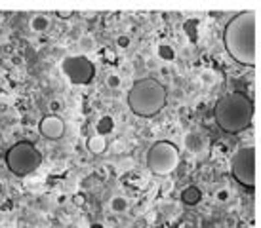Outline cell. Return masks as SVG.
Wrapping results in <instances>:
<instances>
[{
	"mask_svg": "<svg viewBox=\"0 0 261 228\" xmlns=\"http://www.w3.org/2000/svg\"><path fill=\"white\" fill-rule=\"evenodd\" d=\"M223 44L229 55L240 65H255V14L240 12L225 25Z\"/></svg>",
	"mask_w": 261,
	"mask_h": 228,
	"instance_id": "cell-1",
	"label": "cell"
},
{
	"mask_svg": "<svg viewBox=\"0 0 261 228\" xmlns=\"http://www.w3.org/2000/svg\"><path fill=\"white\" fill-rule=\"evenodd\" d=\"M216 124L225 133L246 131L254 122V101L242 92H229L216 103Z\"/></svg>",
	"mask_w": 261,
	"mask_h": 228,
	"instance_id": "cell-2",
	"label": "cell"
},
{
	"mask_svg": "<svg viewBox=\"0 0 261 228\" xmlns=\"http://www.w3.org/2000/svg\"><path fill=\"white\" fill-rule=\"evenodd\" d=\"M168 90L156 78H139L128 92V107L136 116L151 118L166 107Z\"/></svg>",
	"mask_w": 261,
	"mask_h": 228,
	"instance_id": "cell-3",
	"label": "cell"
},
{
	"mask_svg": "<svg viewBox=\"0 0 261 228\" xmlns=\"http://www.w3.org/2000/svg\"><path fill=\"white\" fill-rule=\"evenodd\" d=\"M4 164L14 175L27 177L33 171H37L42 164V154L37 149V145L31 141L14 142L4 154Z\"/></svg>",
	"mask_w": 261,
	"mask_h": 228,
	"instance_id": "cell-4",
	"label": "cell"
},
{
	"mask_svg": "<svg viewBox=\"0 0 261 228\" xmlns=\"http://www.w3.org/2000/svg\"><path fill=\"white\" fill-rule=\"evenodd\" d=\"M147 167L154 175H168L179 164V152L177 147L170 141H156L152 142L147 150Z\"/></svg>",
	"mask_w": 261,
	"mask_h": 228,
	"instance_id": "cell-5",
	"label": "cell"
},
{
	"mask_svg": "<svg viewBox=\"0 0 261 228\" xmlns=\"http://www.w3.org/2000/svg\"><path fill=\"white\" fill-rule=\"evenodd\" d=\"M232 177L239 185L246 188L255 186V149L254 147H242L231 158Z\"/></svg>",
	"mask_w": 261,
	"mask_h": 228,
	"instance_id": "cell-6",
	"label": "cell"
},
{
	"mask_svg": "<svg viewBox=\"0 0 261 228\" xmlns=\"http://www.w3.org/2000/svg\"><path fill=\"white\" fill-rule=\"evenodd\" d=\"M61 71L69 82L76 86H88L95 76V65L86 55H67L61 61Z\"/></svg>",
	"mask_w": 261,
	"mask_h": 228,
	"instance_id": "cell-7",
	"label": "cell"
},
{
	"mask_svg": "<svg viewBox=\"0 0 261 228\" xmlns=\"http://www.w3.org/2000/svg\"><path fill=\"white\" fill-rule=\"evenodd\" d=\"M38 131L44 139L58 141L65 135V122L61 120V116L58 114H46L42 120L38 122Z\"/></svg>",
	"mask_w": 261,
	"mask_h": 228,
	"instance_id": "cell-8",
	"label": "cell"
},
{
	"mask_svg": "<svg viewBox=\"0 0 261 228\" xmlns=\"http://www.w3.org/2000/svg\"><path fill=\"white\" fill-rule=\"evenodd\" d=\"M200 200H202V190H200L198 186L191 185V186H187V188H183L181 202L185 206H196Z\"/></svg>",
	"mask_w": 261,
	"mask_h": 228,
	"instance_id": "cell-9",
	"label": "cell"
},
{
	"mask_svg": "<svg viewBox=\"0 0 261 228\" xmlns=\"http://www.w3.org/2000/svg\"><path fill=\"white\" fill-rule=\"evenodd\" d=\"M86 149L90 150L92 154H95V156H99V154H103V152H105V149H107V139L95 133V135L88 137Z\"/></svg>",
	"mask_w": 261,
	"mask_h": 228,
	"instance_id": "cell-10",
	"label": "cell"
},
{
	"mask_svg": "<svg viewBox=\"0 0 261 228\" xmlns=\"http://www.w3.org/2000/svg\"><path fill=\"white\" fill-rule=\"evenodd\" d=\"M29 27H31V31H35V33H44V31H48V27H50V19L42 14H37L31 17Z\"/></svg>",
	"mask_w": 261,
	"mask_h": 228,
	"instance_id": "cell-11",
	"label": "cell"
},
{
	"mask_svg": "<svg viewBox=\"0 0 261 228\" xmlns=\"http://www.w3.org/2000/svg\"><path fill=\"white\" fill-rule=\"evenodd\" d=\"M113 128H115V120L111 118V116H101L99 120H97V124H95V131H97V135H109L111 131H113Z\"/></svg>",
	"mask_w": 261,
	"mask_h": 228,
	"instance_id": "cell-12",
	"label": "cell"
},
{
	"mask_svg": "<svg viewBox=\"0 0 261 228\" xmlns=\"http://www.w3.org/2000/svg\"><path fill=\"white\" fill-rule=\"evenodd\" d=\"M111 207H113V211H116V213H122V211H126V207H128V202L122 196H115V198L111 200Z\"/></svg>",
	"mask_w": 261,
	"mask_h": 228,
	"instance_id": "cell-13",
	"label": "cell"
},
{
	"mask_svg": "<svg viewBox=\"0 0 261 228\" xmlns=\"http://www.w3.org/2000/svg\"><path fill=\"white\" fill-rule=\"evenodd\" d=\"M159 55L162 57V59H174V50L172 48H168L166 44H162V46H159Z\"/></svg>",
	"mask_w": 261,
	"mask_h": 228,
	"instance_id": "cell-14",
	"label": "cell"
},
{
	"mask_svg": "<svg viewBox=\"0 0 261 228\" xmlns=\"http://www.w3.org/2000/svg\"><path fill=\"white\" fill-rule=\"evenodd\" d=\"M73 202H74V206H84V204H86V196H84L82 192L74 194V196H73Z\"/></svg>",
	"mask_w": 261,
	"mask_h": 228,
	"instance_id": "cell-15",
	"label": "cell"
},
{
	"mask_svg": "<svg viewBox=\"0 0 261 228\" xmlns=\"http://www.w3.org/2000/svg\"><path fill=\"white\" fill-rule=\"evenodd\" d=\"M116 44H118L120 48H124V50H126V48L130 46V36H118V40H116Z\"/></svg>",
	"mask_w": 261,
	"mask_h": 228,
	"instance_id": "cell-16",
	"label": "cell"
},
{
	"mask_svg": "<svg viewBox=\"0 0 261 228\" xmlns=\"http://www.w3.org/2000/svg\"><path fill=\"white\" fill-rule=\"evenodd\" d=\"M107 84H109V88H118L120 86V78L116 74H111L109 78H107Z\"/></svg>",
	"mask_w": 261,
	"mask_h": 228,
	"instance_id": "cell-17",
	"label": "cell"
},
{
	"mask_svg": "<svg viewBox=\"0 0 261 228\" xmlns=\"http://www.w3.org/2000/svg\"><path fill=\"white\" fill-rule=\"evenodd\" d=\"M80 48L84 51L92 50V40H90V38H82V40H80Z\"/></svg>",
	"mask_w": 261,
	"mask_h": 228,
	"instance_id": "cell-18",
	"label": "cell"
},
{
	"mask_svg": "<svg viewBox=\"0 0 261 228\" xmlns=\"http://www.w3.org/2000/svg\"><path fill=\"white\" fill-rule=\"evenodd\" d=\"M74 12H58V17L59 19H71L73 17Z\"/></svg>",
	"mask_w": 261,
	"mask_h": 228,
	"instance_id": "cell-19",
	"label": "cell"
},
{
	"mask_svg": "<svg viewBox=\"0 0 261 228\" xmlns=\"http://www.w3.org/2000/svg\"><path fill=\"white\" fill-rule=\"evenodd\" d=\"M50 108L54 110V114H56L59 110V108H61V103H59V101H51V103H50Z\"/></svg>",
	"mask_w": 261,
	"mask_h": 228,
	"instance_id": "cell-20",
	"label": "cell"
},
{
	"mask_svg": "<svg viewBox=\"0 0 261 228\" xmlns=\"http://www.w3.org/2000/svg\"><path fill=\"white\" fill-rule=\"evenodd\" d=\"M227 198H229V192H227V190H219V192H218V200H219V202H225Z\"/></svg>",
	"mask_w": 261,
	"mask_h": 228,
	"instance_id": "cell-21",
	"label": "cell"
},
{
	"mask_svg": "<svg viewBox=\"0 0 261 228\" xmlns=\"http://www.w3.org/2000/svg\"><path fill=\"white\" fill-rule=\"evenodd\" d=\"M105 57H107V61H115V53L111 50H105Z\"/></svg>",
	"mask_w": 261,
	"mask_h": 228,
	"instance_id": "cell-22",
	"label": "cell"
},
{
	"mask_svg": "<svg viewBox=\"0 0 261 228\" xmlns=\"http://www.w3.org/2000/svg\"><path fill=\"white\" fill-rule=\"evenodd\" d=\"M8 110V105L6 103H0V112H6Z\"/></svg>",
	"mask_w": 261,
	"mask_h": 228,
	"instance_id": "cell-23",
	"label": "cell"
},
{
	"mask_svg": "<svg viewBox=\"0 0 261 228\" xmlns=\"http://www.w3.org/2000/svg\"><path fill=\"white\" fill-rule=\"evenodd\" d=\"M2 141H4V133H2V129H0V145H2Z\"/></svg>",
	"mask_w": 261,
	"mask_h": 228,
	"instance_id": "cell-24",
	"label": "cell"
},
{
	"mask_svg": "<svg viewBox=\"0 0 261 228\" xmlns=\"http://www.w3.org/2000/svg\"><path fill=\"white\" fill-rule=\"evenodd\" d=\"M92 228H103L101 224H97V222H95V224H92Z\"/></svg>",
	"mask_w": 261,
	"mask_h": 228,
	"instance_id": "cell-25",
	"label": "cell"
},
{
	"mask_svg": "<svg viewBox=\"0 0 261 228\" xmlns=\"http://www.w3.org/2000/svg\"><path fill=\"white\" fill-rule=\"evenodd\" d=\"M0 192H2V183H0Z\"/></svg>",
	"mask_w": 261,
	"mask_h": 228,
	"instance_id": "cell-26",
	"label": "cell"
},
{
	"mask_svg": "<svg viewBox=\"0 0 261 228\" xmlns=\"http://www.w3.org/2000/svg\"><path fill=\"white\" fill-rule=\"evenodd\" d=\"M15 228H19V226H15Z\"/></svg>",
	"mask_w": 261,
	"mask_h": 228,
	"instance_id": "cell-27",
	"label": "cell"
}]
</instances>
